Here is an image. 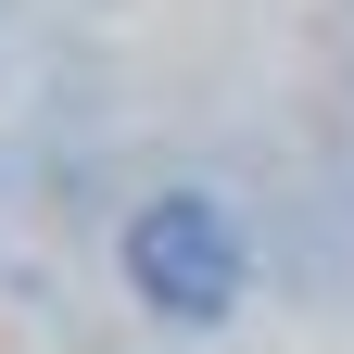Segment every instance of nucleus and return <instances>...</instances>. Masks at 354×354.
Wrapping results in <instances>:
<instances>
[{"mask_svg": "<svg viewBox=\"0 0 354 354\" xmlns=\"http://www.w3.org/2000/svg\"><path fill=\"white\" fill-rule=\"evenodd\" d=\"M127 266H140V291L165 317H215V304L241 291V241L215 228V203H152L140 228H127Z\"/></svg>", "mask_w": 354, "mask_h": 354, "instance_id": "nucleus-1", "label": "nucleus"}]
</instances>
